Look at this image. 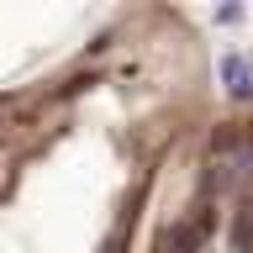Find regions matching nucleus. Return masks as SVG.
Returning a JSON list of instances; mask_svg holds the SVG:
<instances>
[{
  "instance_id": "1",
  "label": "nucleus",
  "mask_w": 253,
  "mask_h": 253,
  "mask_svg": "<svg viewBox=\"0 0 253 253\" xmlns=\"http://www.w3.org/2000/svg\"><path fill=\"white\" fill-rule=\"evenodd\" d=\"M153 253H253V122L211 132Z\"/></svg>"
}]
</instances>
